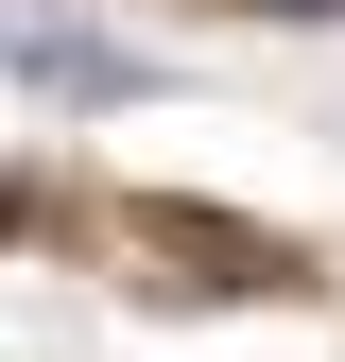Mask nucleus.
Wrapping results in <instances>:
<instances>
[{
    "label": "nucleus",
    "instance_id": "1",
    "mask_svg": "<svg viewBox=\"0 0 345 362\" xmlns=\"http://www.w3.org/2000/svg\"><path fill=\"white\" fill-rule=\"evenodd\" d=\"M0 52H18L35 86H69V104H139V86H156L139 52H121V35H52V18H18V35H0Z\"/></svg>",
    "mask_w": 345,
    "mask_h": 362
},
{
    "label": "nucleus",
    "instance_id": "2",
    "mask_svg": "<svg viewBox=\"0 0 345 362\" xmlns=\"http://www.w3.org/2000/svg\"><path fill=\"white\" fill-rule=\"evenodd\" d=\"M259 18H328V0H259Z\"/></svg>",
    "mask_w": 345,
    "mask_h": 362
}]
</instances>
